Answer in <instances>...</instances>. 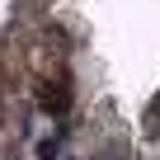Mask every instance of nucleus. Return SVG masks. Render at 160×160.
Masks as SVG:
<instances>
[{
  "label": "nucleus",
  "instance_id": "7ed1b4c3",
  "mask_svg": "<svg viewBox=\"0 0 160 160\" xmlns=\"http://www.w3.org/2000/svg\"><path fill=\"white\" fill-rule=\"evenodd\" d=\"M146 118H151V127L160 132V94H155V104H151V113H146Z\"/></svg>",
  "mask_w": 160,
  "mask_h": 160
},
{
  "label": "nucleus",
  "instance_id": "f257e3e1",
  "mask_svg": "<svg viewBox=\"0 0 160 160\" xmlns=\"http://www.w3.org/2000/svg\"><path fill=\"white\" fill-rule=\"evenodd\" d=\"M38 108L52 113V118H61L71 108V85H66V80H42V85H38Z\"/></svg>",
  "mask_w": 160,
  "mask_h": 160
},
{
  "label": "nucleus",
  "instance_id": "f03ea898",
  "mask_svg": "<svg viewBox=\"0 0 160 160\" xmlns=\"http://www.w3.org/2000/svg\"><path fill=\"white\" fill-rule=\"evenodd\" d=\"M61 155V137H47V141H38V160H57Z\"/></svg>",
  "mask_w": 160,
  "mask_h": 160
}]
</instances>
